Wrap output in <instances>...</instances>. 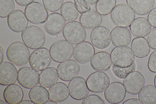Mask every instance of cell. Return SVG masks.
<instances>
[{"mask_svg": "<svg viewBox=\"0 0 156 104\" xmlns=\"http://www.w3.org/2000/svg\"><path fill=\"white\" fill-rule=\"evenodd\" d=\"M79 20L85 28L92 30L100 26L102 22V17L97 10L92 9L82 14Z\"/></svg>", "mask_w": 156, "mask_h": 104, "instance_id": "22", "label": "cell"}, {"mask_svg": "<svg viewBox=\"0 0 156 104\" xmlns=\"http://www.w3.org/2000/svg\"><path fill=\"white\" fill-rule=\"evenodd\" d=\"M3 97L8 104H18L22 100L23 92L19 85L12 84L8 85L5 89Z\"/></svg>", "mask_w": 156, "mask_h": 104, "instance_id": "25", "label": "cell"}, {"mask_svg": "<svg viewBox=\"0 0 156 104\" xmlns=\"http://www.w3.org/2000/svg\"><path fill=\"white\" fill-rule=\"evenodd\" d=\"M128 5L134 13L139 15H145L153 9L154 0H126Z\"/></svg>", "mask_w": 156, "mask_h": 104, "instance_id": "26", "label": "cell"}, {"mask_svg": "<svg viewBox=\"0 0 156 104\" xmlns=\"http://www.w3.org/2000/svg\"><path fill=\"white\" fill-rule=\"evenodd\" d=\"M68 87L70 96L76 100L84 99L89 93L86 81L80 76H76L70 80Z\"/></svg>", "mask_w": 156, "mask_h": 104, "instance_id": "13", "label": "cell"}, {"mask_svg": "<svg viewBox=\"0 0 156 104\" xmlns=\"http://www.w3.org/2000/svg\"><path fill=\"white\" fill-rule=\"evenodd\" d=\"M90 38L94 46L100 49H105L110 44L111 32L106 27L100 26L92 30Z\"/></svg>", "mask_w": 156, "mask_h": 104, "instance_id": "11", "label": "cell"}, {"mask_svg": "<svg viewBox=\"0 0 156 104\" xmlns=\"http://www.w3.org/2000/svg\"><path fill=\"white\" fill-rule=\"evenodd\" d=\"M111 35L112 43L116 47L127 46L131 40V33L126 27H115L111 31Z\"/></svg>", "mask_w": 156, "mask_h": 104, "instance_id": "20", "label": "cell"}, {"mask_svg": "<svg viewBox=\"0 0 156 104\" xmlns=\"http://www.w3.org/2000/svg\"><path fill=\"white\" fill-rule=\"evenodd\" d=\"M138 97L143 104H156V87L151 84L144 86L139 93Z\"/></svg>", "mask_w": 156, "mask_h": 104, "instance_id": "30", "label": "cell"}, {"mask_svg": "<svg viewBox=\"0 0 156 104\" xmlns=\"http://www.w3.org/2000/svg\"><path fill=\"white\" fill-rule=\"evenodd\" d=\"M7 103H8L6 101H5L4 100H0V104H7Z\"/></svg>", "mask_w": 156, "mask_h": 104, "instance_id": "47", "label": "cell"}, {"mask_svg": "<svg viewBox=\"0 0 156 104\" xmlns=\"http://www.w3.org/2000/svg\"><path fill=\"white\" fill-rule=\"evenodd\" d=\"M126 90L122 83L115 82L109 84L104 91L106 100L111 104H118L122 102L126 95Z\"/></svg>", "mask_w": 156, "mask_h": 104, "instance_id": "15", "label": "cell"}, {"mask_svg": "<svg viewBox=\"0 0 156 104\" xmlns=\"http://www.w3.org/2000/svg\"><path fill=\"white\" fill-rule=\"evenodd\" d=\"M148 67L151 71L156 73V50L153 52L149 56Z\"/></svg>", "mask_w": 156, "mask_h": 104, "instance_id": "39", "label": "cell"}, {"mask_svg": "<svg viewBox=\"0 0 156 104\" xmlns=\"http://www.w3.org/2000/svg\"><path fill=\"white\" fill-rule=\"evenodd\" d=\"M73 50L72 43L66 40H61L54 43L49 51L52 60L61 63L69 59L73 55Z\"/></svg>", "mask_w": 156, "mask_h": 104, "instance_id": "4", "label": "cell"}, {"mask_svg": "<svg viewBox=\"0 0 156 104\" xmlns=\"http://www.w3.org/2000/svg\"><path fill=\"white\" fill-rule=\"evenodd\" d=\"M19 5L23 6H27L33 2L34 0H15Z\"/></svg>", "mask_w": 156, "mask_h": 104, "instance_id": "42", "label": "cell"}, {"mask_svg": "<svg viewBox=\"0 0 156 104\" xmlns=\"http://www.w3.org/2000/svg\"><path fill=\"white\" fill-rule=\"evenodd\" d=\"M51 58L48 49L45 48H41L34 51L30 55V64L35 70L41 71L50 65Z\"/></svg>", "mask_w": 156, "mask_h": 104, "instance_id": "7", "label": "cell"}, {"mask_svg": "<svg viewBox=\"0 0 156 104\" xmlns=\"http://www.w3.org/2000/svg\"><path fill=\"white\" fill-rule=\"evenodd\" d=\"M29 96L30 100L36 104H44L49 99L48 90L41 85L36 86L31 88Z\"/></svg>", "mask_w": 156, "mask_h": 104, "instance_id": "29", "label": "cell"}, {"mask_svg": "<svg viewBox=\"0 0 156 104\" xmlns=\"http://www.w3.org/2000/svg\"><path fill=\"white\" fill-rule=\"evenodd\" d=\"M143 103L138 99L132 98L128 99L123 102V104H142Z\"/></svg>", "mask_w": 156, "mask_h": 104, "instance_id": "41", "label": "cell"}, {"mask_svg": "<svg viewBox=\"0 0 156 104\" xmlns=\"http://www.w3.org/2000/svg\"><path fill=\"white\" fill-rule=\"evenodd\" d=\"M154 84L155 85V86L156 88V75L154 77Z\"/></svg>", "mask_w": 156, "mask_h": 104, "instance_id": "48", "label": "cell"}, {"mask_svg": "<svg viewBox=\"0 0 156 104\" xmlns=\"http://www.w3.org/2000/svg\"><path fill=\"white\" fill-rule=\"evenodd\" d=\"M88 4L93 5L96 4L98 0H84Z\"/></svg>", "mask_w": 156, "mask_h": 104, "instance_id": "45", "label": "cell"}, {"mask_svg": "<svg viewBox=\"0 0 156 104\" xmlns=\"http://www.w3.org/2000/svg\"><path fill=\"white\" fill-rule=\"evenodd\" d=\"M74 2L78 12L80 14H82L90 9L89 4L84 0H74Z\"/></svg>", "mask_w": 156, "mask_h": 104, "instance_id": "38", "label": "cell"}, {"mask_svg": "<svg viewBox=\"0 0 156 104\" xmlns=\"http://www.w3.org/2000/svg\"><path fill=\"white\" fill-rule=\"evenodd\" d=\"M136 65L134 63L132 65L126 68H121L113 65V72L115 75L118 78L124 79L130 72L135 70Z\"/></svg>", "mask_w": 156, "mask_h": 104, "instance_id": "34", "label": "cell"}, {"mask_svg": "<svg viewBox=\"0 0 156 104\" xmlns=\"http://www.w3.org/2000/svg\"><path fill=\"white\" fill-rule=\"evenodd\" d=\"M110 83L108 76L106 73L101 71L93 73L89 76L86 81L89 90L95 93L103 92Z\"/></svg>", "mask_w": 156, "mask_h": 104, "instance_id": "9", "label": "cell"}, {"mask_svg": "<svg viewBox=\"0 0 156 104\" xmlns=\"http://www.w3.org/2000/svg\"><path fill=\"white\" fill-rule=\"evenodd\" d=\"M147 20L152 27H156V7L153 8L149 13Z\"/></svg>", "mask_w": 156, "mask_h": 104, "instance_id": "40", "label": "cell"}, {"mask_svg": "<svg viewBox=\"0 0 156 104\" xmlns=\"http://www.w3.org/2000/svg\"><path fill=\"white\" fill-rule=\"evenodd\" d=\"M57 104L58 103H57V102L54 101H52V100L48 101L44 103V104Z\"/></svg>", "mask_w": 156, "mask_h": 104, "instance_id": "46", "label": "cell"}, {"mask_svg": "<svg viewBox=\"0 0 156 104\" xmlns=\"http://www.w3.org/2000/svg\"><path fill=\"white\" fill-rule=\"evenodd\" d=\"M58 77L55 68L52 67H47L40 73L39 84L45 88H50L57 82Z\"/></svg>", "mask_w": 156, "mask_h": 104, "instance_id": "28", "label": "cell"}, {"mask_svg": "<svg viewBox=\"0 0 156 104\" xmlns=\"http://www.w3.org/2000/svg\"><path fill=\"white\" fill-rule=\"evenodd\" d=\"M24 12L28 20L34 24L44 23L48 16V12L44 6L37 2H33L27 5Z\"/></svg>", "mask_w": 156, "mask_h": 104, "instance_id": "8", "label": "cell"}, {"mask_svg": "<svg viewBox=\"0 0 156 104\" xmlns=\"http://www.w3.org/2000/svg\"><path fill=\"white\" fill-rule=\"evenodd\" d=\"M129 27L132 34L136 37H146L151 29L147 19L144 17L135 19Z\"/></svg>", "mask_w": 156, "mask_h": 104, "instance_id": "24", "label": "cell"}, {"mask_svg": "<svg viewBox=\"0 0 156 104\" xmlns=\"http://www.w3.org/2000/svg\"><path fill=\"white\" fill-rule=\"evenodd\" d=\"M15 8L13 0H0V17L4 18L8 16Z\"/></svg>", "mask_w": 156, "mask_h": 104, "instance_id": "33", "label": "cell"}, {"mask_svg": "<svg viewBox=\"0 0 156 104\" xmlns=\"http://www.w3.org/2000/svg\"><path fill=\"white\" fill-rule=\"evenodd\" d=\"M112 63L111 55L104 51L97 52L90 60V64L93 69L101 71H105L108 70Z\"/></svg>", "mask_w": 156, "mask_h": 104, "instance_id": "21", "label": "cell"}, {"mask_svg": "<svg viewBox=\"0 0 156 104\" xmlns=\"http://www.w3.org/2000/svg\"><path fill=\"white\" fill-rule=\"evenodd\" d=\"M4 58V51L3 48L1 46L0 47V62H2Z\"/></svg>", "mask_w": 156, "mask_h": 104, "instance_id": "43", "label": "cell"}, {"mask_svg": "<svg viewBox=\"0 0 156 104\" xmlns=\"http://www.w3.org/2000/svg\"><path fill=\"white\" fill-rule=\"evenodd\" d=\"M63 34L66 40L74 45L84 41L87 37L85 28L80 22L76 21L66 23L63 30Z\"/></svg>", "mask_w": 156, "mask_h": 104, "instance_id": "6", "label": "cell"}, {"mask_svg": "<svg viewBox=\"0 0 156 104\" xmlns=\"http://www.w3.org/2000/svg\"><path fill=\"white\" fill-rule=\"evenodd\" d=\"M18 70L14 65L9 62L0 64V84L7 86L14 84L18 79Z\"/></svg>", "mask_w": 156, "mask_h": 104, "instance_id": "18", "label": "cell"}, {"mask_svg": "<svg viewBox=\"0 0 156 104\" xmlns=\"http://www.w3.org/2000/svg\"><path fill=\"white\" fill-rule=\"evenodd\" d=\"M80 66L75 60L68 59L60 63L58 65L57 71L59 78L64 81H70L79 73Z\"/></svg>", "mask_w": 156, "mask_h": 104, "instance_id": "14", "label": "cell"}, {"mask_svg": "<svg viewBox=\"0 0 156 104\" xmlns=\"http://www.w3.org/2000/svg\"><path fill=\"white\" fill-rule=\"evenodd\" d=\"M66 24L65 20L61 14L53 13L48 16L44 23V27L49 34L56 35L62 32Z\"/></svg>", "mask_w": 156, "mask_h": 104, "instance_id": "17", "label": "cell"}, {"mask_svg": "<svg viewBox=\"0 0 156 104\" xmlns=\"http://www.w3.org/2000/svg\"><path fill=\"white\" fill-rule=\"evenodd\" d=\"M21 36L24 43L33 49L41 48L45 42L44 31L40 27L35 26H27L22 32Z\"/></svg>", "mask_w": 156, "mask_h": 104, "instance_id": "3", "label": "cell"}, {"mask_svg": "<svg viewBox=\"0 0 156 104\" xmlns=\"http://www.w3.org/2000/svg\"><path fill=\"white\" fill-rule=\"evenodd\" d=\"M131 48L135 56L140 58L147 57L150 51V47L147 40L142 37L134 38L131 42Z\"/></svg>", "mask_w": 156, "mask_h": 104, "instance_id": "27", "label": "cell"}, {"mask_svg": "<svg viewBox=\"0 0 156 104\" xmlns=\"http://www.w3.org/2000/svg\"><path fill=\"white\" fill-rule=\"evenodd\" d=\"M82 104H105L102 98L95 94H90L86 96L83 100Z\"/></svg>", "mask_w": 156, "mask_h": 104, "instance_id": "36", "label": "cell"}, {"mask_svg": "<svg viewBox=\"0 0 156 104\" xmlns=\"http://www.w3.org/2000/svg\"><path fill=\"white\" fill-rule=\"evenodd\" d=\"M75 4L71 2H66L63 4L60 9V13L67 22L75 21L79 13Z\"/></svg>", "mask_w": 156, "mask_h": 104, "instance_id": "31", "label": "cell"}, {"mask_svg": "<svg viewBox=\"0 0 156 104\" xmlns=\"http://www.w3.org/2000/svg\"><path fill=\"white\" fill-rule=\"evenodd\" d=\"M6 54L9 61L18 66L27 63L30 56L28 47L24 43L19 41L11 44L7 49Z\"/></svg>", "mask_w": 156, "mask_h": 104, "instance_id": "2", "label": "cell"}, {"mask_svg": "<svg viewBox=\"0 0 156 104\" xmlns=\"http://www.w3.org/2000/svg\"><path fill=\"white\" fill-rule=\"evenodd\" d=\"M111 56L113 64L121 68L130 66L134 63L135 59L132 49L126 46L114 48L111 52Z\"/></svg>", "mask_w": 156, "mask_h": 104, "instance_id": "5", "label": "cell"}, {"mask_svg": "<svg viewBox=\"0 0 156 104\" xmlns=\"http://www.w3.org/2000/svg\"><path fill=\"white\" fill-rule=\"evenodd\" d=\"M64 0H42L44 5L48 11L55 12L58 10L63 5Z\"/></svg>", "mask_w": 156, "mask_h": 104, "instance_id": "35", "label": "cell"}, {"mask_svg": "<svg viewBox=\"0 0 156 104\" xmlns=\"http://www.w3.org/2000/svg\"><path fill=\"white\" fill-rule=\"evenodd\" d=\"M95 52L93 45L89 42L84 41L76 44L75 46L73 56L77 62L84 64L90 60Z\"/></svg>", "mask_w": 156, "mask_h": 104, "instance_id": "16", "label": "cell"}, {"mask_svg": "<svg viewBox=\"0 0 156 104\" xmlns=\"http://www.w3.org/2000/svg\"><path fill=\"white\" fill-rule=\"evenodd\" d=\"M135 14L128 5L125 3L116 5L110 13V18L115 25L128 27L135 19Z\"/></svg>", "mask_w": 156, "mask_h": 104, "instance_id": "1", "label": "cell"}, {"mask_svg": "<svg viewBox=\"0 0 156 104\" xmlns=\"http://www.w3.org/2000/svg\"><path fill=\"white\" fill-rule=\"evenodd\" d=\"M7 23L9 28L16 32H22L27 26L28 20L25 14L21 10L16 9L7 17Z\"/></svg>", "mask_w": 156, "mask_h": 104, "instance_id": "19", "label": "cell"}, {"mask_svg": "<svg viewBox=\"0 0 156 104\" xmlns=\"http://www.w3.org/2000/svg\"><path fill=\"white\" fill-rule=\"evenodd\" d=\"M49 99L60 102L66 99L69 95L68 87L65 83L57 82L50 87L48 91Z\"/></svg>", "mask_w": 156, "mask_h": 104, "instance_id": "23", "label": "cell"}, {"mask_svg": "<svg viewBox=\"0 0 156 104\" xmlns=\"http://www.w3.org/2000/svg\"><path fill=\"white\" fill-rule=\"evenodd\" d=\"M39 76L38 71L32 67H24L19 70L17 80L24 88L31 89L38 84Z\"/></svg>", "mask_w": 156, "mask_h": 104, "instance_id": "12", "label": "cell"}, {"mask_svg": "<svg viewBox=\"0 0 156 104\" xmlns=\"http://www.w3.org/2000/svg\"><path fill=\"white\" fill-rule=\"evenodd\" d=\"M147 41L152 49L156 50V27L152 29L147 37Z\"/></svg>", "mask_w": 156, "mask_h": 104, "instance_id": "37", "label": "cell"}, {"mask_svg": "<svg viewBox=\"0 0 156 104\" xmlns=\"http://www.w3.org/2000/svg\"><path fill=\"white\" fill-rule=\"evenodd\" d=\"M116 0H98L96 4L97 11L102 15L110 13L115 6Z\"/></svg>", "mask_w": 156, "mask_h": 104, "instance_id": "32", "label": "cell"}, {"mask_svg": "<svg viewBox=\"0 0 156 104\" xmlns=\"http://www.w3.org/2000/svg\"><path fill=\"white\" fill-rule=\"evenodd\" d=\"M20 104H34V103L31 100H22L19 103Z\"/></svg>", "mask_w": 156, "mask_h": 104, "instance_id": "44", "label": "cell"}, {"mask_svg": "<svg viewBox=\"0 0 156 104\" xmlns=\"http://www.w3.org/2000/svg\"><path fill=\"white\" fill-rule=\"evenodd\" d=\"M145 83L144 77L140 72L134 70L124 78L123 84L126 91L131 95L138 94Z\"/></svg>", "mask_w": 156, "mask_h": 104, "instance_id": "10", "label": "cell"}]
</instances>
